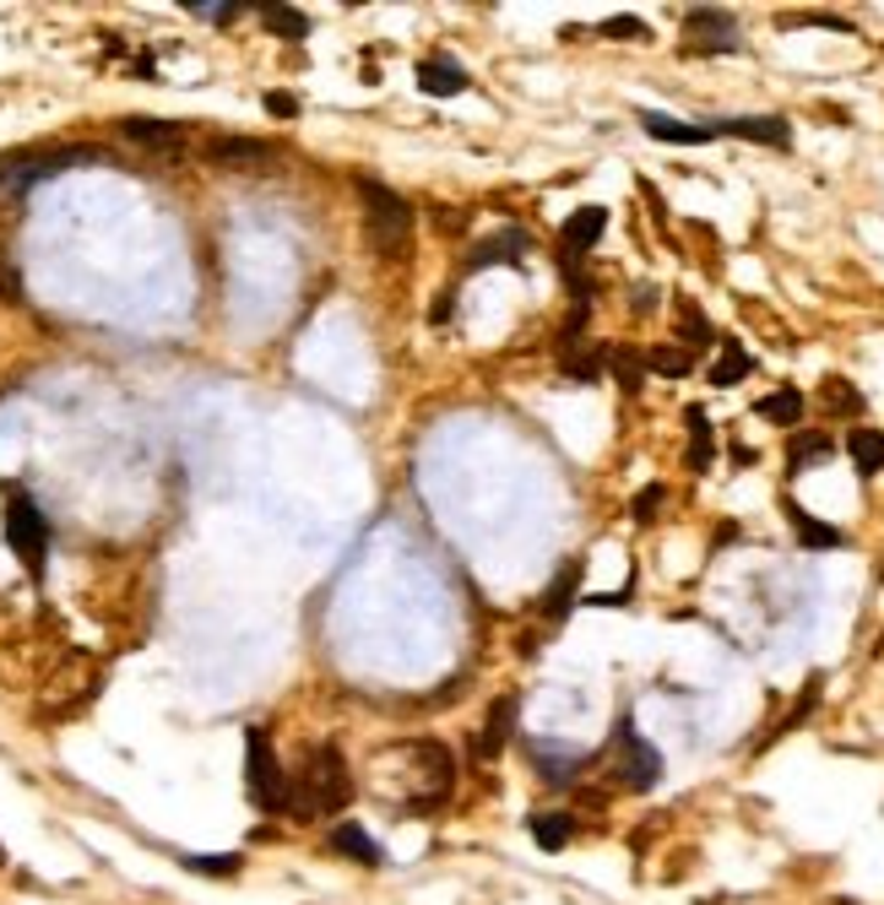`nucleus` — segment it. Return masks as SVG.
Masks as SVG:
<instances>
[{
  "mask_svg": "<svg viewBox=\"0 0 884 905\" xmlns=\"http://www.w3.org/2000/svg\"><path fill=\"white\" fill-rule=\"evenodd\" d=\"M347 803H353V776H347L342 748H315L304 776L288 781V808L298 819H315V814H342Z\"/></svg>",
  "mask_w": 884,
  "mask_h": 905,
  "instance_id": "1",
  "label": "nucleus"
},
{
  "mask_svg": "<svg viewBox=\"0 0 884 905\" xmlns=\"http://www.w3.org/2000/svg\"><path fill=\"white\" fill-rule=\"evenodd\" d=\"M364 196V223H370V249L375 255H402L413 239V206L402 201L396 190H385L375 179H358Z\"/></svg>",
  "mask_w": 884,
  "mask_h": 905,
  "instance_id": "2",
  "label": "nucleus"
},
{
  "mask_svg": "<svg viewBox=\"0 0 884 905\" xmlns=\"http://www.w3.org/2000/svg\"><path fill=\"white\" fill-rule=\"evenodd\" d=\"M245 791H251V803L261 814H283L288 808V776H283V765H277V754H272V742L261 727L245 732Z\"/></svg>",
  "mask_w": 884,
  "mask_h": 905,
  "instance_id": "3",
  "label": "nucleus"
},
{
  "mask_svg": "<svg viewBox=\"0 0 884 905\" xmlns=\"http://www.w3.org/2000/svg\"><path fill=\"white\" fill-rule=\"evenodd\" d=\"M6 542H11V553L28 564V576H43V559H49V521H43V510L33 504V494H22V489H11V499H6Z\"/></svg>",
  "mask_w": 884,
  "mask_h": 905,
  "instance_id": "4",
  "label": "nucleus"
},
{
  "mask_svg": "<svg viewBox=\"0 0 884 905\" xmlns=\"http://www.w3.org/2000/svg\"><path fill=\"white\" fill-rule=\"evenodd\" d=\"M92 153H6L0 158V196H28L33 185H43L49 174L71 164H87Z\"/></svg>",
  "mask_w": 884,
  "mask_h": 905,
  "instance_id": "5",
  "label": "nucleus"
},
{
  "mask_svg": "<svg viewBox=\"0 0 884 905\" xmlns=\"http://www.w3.org/2000/svg\"><path fill=\"white\" fill-rule=\"evenodd\" d=\"M684 39H689V55H733V49H744L738 17L721 11V6H695V11H684Z\"/></svg>",
  "mask_w": 884,
  "mask_h": 905,
  "instance_id": "6",
  "label": "nucleus"
},
{
  "mask_svg": "<svg viewBox=\"0 0 884 905\" xmlns=\"http://www.w3.org/2000/svg\"><path fill=\"white\" fill-rule=\"evenodd\" d=\"M613 759H619V781L630 786V791H651V786L662 781V754H657L651 742L635 732L630 716H619V742H613Z\"/></svg>",
  "mask_w": 884,
  "mask_h": 905,
  "instance_id": "7",
  "label": "nucleus"
},
{
  "mask_svg": "<svg viewBox=\"0 0 884 905\" xmlns=\"http://www.w3.org/2000/svg\"><path fill=\"white\" fill-rule=\"evenodd\" d=\"M711 136H738V141H755V147L793 153V125L782 120V115H733V120H711Z\"/></svg>",
  "mask_w": 884,
  "mask_h": 905,
  "instance_id": "8",
  "label": "nucleus"
},
{
  "mask_svg": "<svg viewBox=\"0 0 884 905\" xmlns=\"http://www.w3.org/2000/svg\"><path fill=\"white\" fill-rule=\"evenodd\" d=\"M120 136L136 141V147H147V153H179V147L190 141V125L153 120V115H126V120H120Z\"/></svg>",
  "mask_w": 884,
  "mask_h": 905,
  "instance_id": "9",
  "label": "nucleus"
},
{
  "mask_svg": "<svg viewBox=\"0 0 884 905\" xmlns=\"http://www.w3.org/2000/svg\"><path fill=\"white\" fill-rule=\"evenodd\" d=\"M602 228H608V206H581V212H570V217H564V234H559V260H581L587 249H597Z\"/></svg>",
  "mask_w": 884,
  "mask_h": 905,
  "instance_id": "10",
  "label": "nucleus"
},
{
  "mask_svg": "<svg viewBox=\"0 0 884 905\" xmlns=\"http://www.w3.org/2000/svg\"><path fill=\"white\" fill-rule=\"evenodd\" d=\"M515 716H521V700H515V695H500V700L489 705V721H483V732H478V748H472L483 765L505 754L510 732H515Z\"/></svg>",
  "mask_w": 884,
  "mask_h": 905,
  "instance_id": "11",
  "label": "nucleus"
},
{
  "mask_svg": "<svg viewBox=\"0 0 884 905\" xmlns=\"http://www.w3.org/2000/svg\"><path fill=\"white\" fill-rule=\"evenodd\" d=\"M640 125L651 141H668V147H706L716 141L711 125H689V120H674V115H657V109H640Z\"/></svg>",
  "mask_w": 884,
  "mask_h": 905,
  "instance_id": "12",
  "label": "nucleus"
},
{
  "mask_svg": "<svg viewBox=\"0 0 884 905\" xmlns=\"http://www.w3.org/2000/svg\"><path fill=\"white\" fill-rule=\"evenodd\" d=\"M466 82H472V77H466L451 55H429V60H419V87H423V92H434V98L466 92Z\"/></svg>",
  "mask_w": 884,
  "mask_h": 905,
  "instance_id": "13",
  "label": "nucleus"
},
{
  "mask_svg": "<svg viewBox=\"0 0 884 905\" xmlns=\"http://www.w3.org/2000/svg\"><path fill=\"white\" fill-rule=\"evenodd\" d=\"M782 510H787V521L798 527V542H803V548H846V532H842V527H831V521L808 515L798 499H782Z\"/></svg>",
  "mask_w": 884,
  "mask_h": 905,
  "instance_id": "14",
  "label": "nucleus"
},
{
  "mask_svg": "<svg viewBox=\"0 0 884 905\" xmlns=\"http://www.w3.org/2000/svg\"><path fill=\"white\" fill-rule=\"evenodd\" d=\"M803 391L798 385H782V391H770V396H759L755 402V412L765 417V423H776V429H798L803 423Z\"/></svg>",
  "mask_w": 884,
  "mask_h": 905,
  "instance_id": "15",
  "label": "nucleus"
},
{
  "mask_svg": "<svg viewBox=\"0 0 884 905\" xmlns=\"http://www.w3.org/2000/svg\"><path fill=\"white\" fill-rule=\"evenodd\" d=\"M749 374H755V358H749V347L727 336V342H721V358H716L711 370H706V380L727 391V385H738V380H749Z\"/></svg>",
  "mask_w": 884,
  "mask_h": 905,
  "instance_id": "16",
  "label": "nucleus"
},
{
  "mask_svg": "<svg viewBox=\"0 0 884 905\" xmlns=\"http://www.w3.org/2000/svg\"><path fill=\"white\" fill-rule=\"evenodd\" d=\"M576 586H581V559H570V564L553 576V586L543 591V618H548V623H564V613H570V597H576Z\"/></svg>",
  "mask_w": 884,
  "mask_h": 905,
  "instance_id": "17",
  "label": "nucleus"
},
{
  "mask_svg": "<svg viewBox=\"0 0 884 905\" xmlns=\"http://www.w3.org/2000/svg\"><path fill=\"white\" fill-rule=\"evenodd\" d=\"M846 455L857 461L863 478H880L884 472V434L880 429H852V434H846Z\"/></svg>",
  "mask_w": 884,
  "mask_h": 905,
  "instance_id": "18",
  "label": "nucleus"
},
{
  "mask_svg": "<svg viewBox=\"0 0 884 905\" xmlns=\"http://www.w3.org/2000/svg\"><path fill=\"white\" fill-rule=\"evenodd\" d=\"M332 852H337V857H353L358 867H380V846L358 829V824H337V829H332Z\"/></svg>",
  "mask_w": 884,
  "mask_h": 905,
  "instance_id": "19",
  "label": "nucleus"
},
{
  "mask_svg": "<svg viewBox=\"0 0 884 905\" xmlns=\"http://www.w3.org/2000/svg\"><path fill=\"white\" fill-rule=\"evenodd\" d=\"M559 370L570 380H602L608 374V347H559Z\"/></svg>",
  "mask_w": 884,
  "mask_h": 905,
  "instance_id": "20",
  "label": "nucleus"
},
{
  "mask_svg": "<svg viewBox=\"0 0 884 905\" xmlns=\"http://www.w3.org/2000/svg\"><path fill=\"white\" fill-rule=\"evenodd\" d=\"M608 370L619 374L625 396H635V391L646 385V353H640V347H625V342H613V347H608Z\"/></svg>",
  "mask_w": 884,
  "mask_h": 905,
  "instance_id": "21",
  "label": "nucleus"
},
{
  "mask_svg": "<svg viewBox=\"0 0 884 905\" xmlns=\"http://www.w3.org/2000/svg\"><path fill=\"white\" fill-rule=\"evenodd\" d=\"M646 374L684 380V374H695V353H689V347H678V342H662V347H651V353H646Z\"/></svg>",
  "mask_w": 884,
  "mask_h": 905,
  "instance_id": "22",
  "label": "nucleus"
},
{
  "mask_svg": "<svg viewBox=\"0 0 884 905\" xmlns=\"http://www.w3.org/2000/svg\"><path fill=\"white\" fill-rule=\"evenodd\" d=\"M678 336H684L678 347H689V353H695V347H711V342H716L711 321L700 315V304H695V298H678Z\"/></svg>",
  "mask_w": 884,
  "mask_h": 905,
  "instance_id": "23",
  "label": "nucleus"
},
{
  "mask_svg": "<svg viewBox=\"0 0 884 905\" xmlns=\"http://www.w3.org/2000/svg\"><path fill=\"white\" fill-rule=\"evenodd\" d=\"M836 455V440L831 434H793V445H787V466L803 472V466H819V461H831Z\"/></svg>",
  "mask_w": 884,
  "mask_h": 905,
  "instance_id": "24",
  "label": "nucleus"
},
{
  "mask_svg": "<svg viewBox=\"0 0 884 905\" xmlns=\"http://www.w3.org/2000/svg\"><path fill=\"white\" fill-rule=\"evenodd\" d=\"M532 840H538L543 852H564V846L576 840V819H570V814H538V819H532Z\"/></svg>",
  "mask_w": 884,
  "mask_h": 905,
  "instance_id": "25",
  "label": "nucleus"
},
{
  "mask_svg": "<svg viewBox=\"0 0 884 905\" xmlns=\"http://www.w3.org/2000/svg\"><path fill=\"white\" fill-rule=\"evenodd\" d=\"M261 22H266V33H277V39H310V17H304L298 6H261Z\"/></svg>",
  "mask_w": 884,
  "mask_h": 905,
  "instance_id": "26",
  "label": "nucleus"
},
{
  "mask_svg": "<svg viewBox=\"0 0 884 905\" xmlns=\"http://www.w3.org/2000/svg\"><path fill=\"white\" fill-rule=\"evenodd\" d=\"M684 417H689V466H695V472H706V466H711V455H716L711 423H706V412H700V407H689Z\"/></svg>",
  "mask_w": 884,
  "mask_h": 905,
  "instance_id": "27",
  "label": "nucleus"
},
{
  "mask_svg": "<svg viewBox=\"0 0 884 905\" xmlns=\"http://www.w3.org/2000/svg\"><path fill=\"white\" fill-rule=\"evenodd\" d=\"M272 147L266 141H255V136H223V141H212V158L217 164H261Z\"/></svg>",
  "mask_w": 884,
  "mask_h": 905,
  "instance_id": "28",
  "label": "nucleus"
},
{
  "mask_svg": "<svg viewBox=\"0 0 884 905\" xmlns=\"http://www.w3.org/2000/svg\"><path fill=\"white\" fill-rule=\"evenodd\" d=\"M532 759H538V770L553 776V781H559V776H576V770L587 765V754H570V748H559V742H538Z\"/></svg>",
  "mask_w": 884,
  "mask_h": 905,
  "instance_id": "29",
  "label": "nucleus"
},
{
  "mask_svg": "<svg viewBox=\"0 0 884 905\" xmlns=\"http://www.w3.org/2000/svg\"><path fill=\"white\" fill-rule=\"evenodd\" d=\"M819 396H825V407L836 412V417H857V412H863V391H857L852 380H842V374H831V380L819 385Z\"/></svg>",
  "mask_w": 884,
  "mask_h": 905,
  "instance_id": "30",
  "label": "nucleus"
},
{
  "mask_svg": "<svg viewBox=\"0 0 884 905\" xmlns=\"http://www.w3.org/2000/svg\"><path fill=\"white\" fill-rule=\"evenodd\" d=\"M521 255H527V234H521V228H510L505 239L472 249V266H489V260H521Z\"/></svg>",
  "mask_w": 884,
  "mask_h": 905,
  "instance_id": "31",
  "label": "nucleus"
},
{
  "mask_svg": "<svg viewBox=\"0 0 884 905\" xmlns=\"http://www.w3.org/2000/svg\"><path fill=\"white\" fill-rule=\"evenodd\" d=\"M185 867H190V873H207V878H234V873L245 867V857H239V852H223V857H185Z\"/></svg>",
  "mask_w": 884,
  "mask_h": 905,
  "instance_id": "32",
  "label": "nucleus"
},
{
  "mask_svg": "<svg viewBox=\"0 0 884 905\" xmlns=\"http://www.w3.org/2000/svg\"><path fill=\"white\" fill-rule=\"evenodd\" d=\"M185 11L207 17V22H234V11H245L239 0H185Z\"/></svg>",
  "mask_w": 884,
  "mask_h": 905,
  "instance_id": "33",
  "label": "nucleus"
},
{
  "mask_svg": "<svg viewBox=\"0 0 884 905\" xmlns=\"http://www.w3.org/2000/svg\"><path fill=\"white\" fill-rule=\"evenodd\" d=\"M597 33H602V39H651V28H646L640 17H608Z\"/></svg>",
  "mask_w": 884,
  "mask_h": 905,
  "instance_id": "34",
  "label": "nucleus"
},
{
  "mask_svg": "<svg viewBox=\"0 0 884 905\" xmlns=\"http://www.w3.org/2000/svg\"><path fill=\"white\" fill-rule=\"evenodd\" d=\"M266 115L272 120H298V92H283V87L266 92Z\"/></svg>",
  "mask_w": 884,
  "mask_h": 905,
  "instance_id": "35",
  "label": "nucleus"
},
{
  "mask_svg": "<svg viewBox=\"0 0 884 905\" xmlns=\"http://www.w3.org/2000/svg\"><path fill=\"white\" fill-rule=\"evenodd\" d=\"M0 298H6V304H22V277H17V266L6 260V249H0Z\"/></svg>",
  "mask_w": 884,
  "mask_h": 905,
  "instance_id": "36",
  "label": "nucleus"
},
{
  "mask_svg": "<svg viewBox=\"0 0 884 905\" xmlns=\"http://www.w3.org/2000/svg\"><path fill=\"white\" fill-rule=\"evenodd\" d=\"M662 494H668L662 483H651V489H640V499H635V504H630V510H635V521H651V515L662 510Z\"/></svg>",
  "mask_w": 884,
  "mask_h": 905,
  "instance_id": "37",
  "label": "nucleus"
},
{
  "mask_svg": "<svg viewBox=\"0 0 884 905\" xmlns=\"http://www.w3.org/2000/svg\"><path fill=\"white\" fill-rule=\"evenodd\" d=\"M0 863H6V846H0Z\"/></svg>",
  "mask_w": 884,
  "mask_h": 905,
  "instance_id": "38",
  "label": "nucleus"
}]
</instances>
